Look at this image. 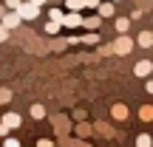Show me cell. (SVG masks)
Masks as SVG:
<instances>
[{
    "label": "cell",
    "mask_w": 153,
    "mask_h": 147,
    "mask_svg": "<svg viewBox=\"0 0 153 147\" xmlns=\"http://www.w3.org/2000/svg\"><path fill=\"white\" fill-rule=\"evenodd\" d=\"M128 26H131V20H128V17H116V31H119V34H125Z\"/></svg>",
    "instance_id": "obj_11"
},
{
    "label": "cell",
    "mask_w": 153,
    "mask_h": 147,
    "mask_svg": "<svg viewBox=\"0 0 153 147\" xmlns=\"http://www.w3.org/2000/svg\"><path fill=\"white\" fill-rule=\"evenodd\" d=\"M82 26H85V28H97V26H99V14H97V17H88V20H82Z\"/></svg>",
    "instance_id": "obj_16"
},
{
    "label": "cell",
    "mask_w": 153,
    "mask_h": 147,
    "mask_svg": "<svg viewBox=\"0 0 153 147\" xmlns=\"http://www.w3.org/2000/svg\"><path fill=\"white\" fill-rule=\"evenodd\" d=\"M3 147H20V142H17V139H9V136H6V142H3Z\"/></svg>",
    "instance_id": "obj_19"
},
{
    "label": "cell",
    "mask_w": 153,
    "mask_h": 147,
    "mask_svg": "<svg viewBox=\"0 0 153 147\" xmlns=\"http://www.w3.org/2000/svg\"><path fill=\"white\" fill-rule=\"evenodd\" d=\"M17 14H20V20H34V17L40 14V9L34 3H23L20 9H17Z\"/></svg>",
    "instance_id": "obj_1"
},
{
    "label": "cell",
    "mask_w": 153,
    "mask_h": 147,
    "mask_svg": "<svg viewBox=\"0 0 153 147\" xmlns=\"http://www.w3.org/2000/svg\"><path fill=\"white\" fill-rule=\"evenodd\" d=\"M37 147H54V144H51V142H48V139H43V142H40Z\"/></svg>",
    "instance_id": "obj_20"
},
{
    "label": "cell",
    "mask_w": 153,
    "mask_h": 147,
    "mask_svg": "<svg viewBox=\"0 0 153 147\" xmlns=\"http://www.w3.org/2000/svg\"><path fill=\"white\" fill-rule=\"evenodd\" d=\"M131 48H133V40H128L125 34H122V37L114 43V51H116V54H122V57H125V54H131Z\"/></svg>",
    "instance_id": "obj_2"
},
{
    "label": "cell",
    "mask_w": 153,
    "mask_h": 147,
    "mask_svg": "<svg viewBox=\"0 0 153 147\" xmlns=\"http://www.w3.org/2000/svg\"><path fill=\"white\" fill-rule=\"evenodd\" d=\"M31 3H34V6H37V9H40V6H43V3H45V0H31Z\"/></svg>",
    "instance_id": "obj_23"
},
{
    "label": "cell",
    "mask_w": 153,
    "mask_h": 147,
    "mask_svg": "<svg viewBox=\"0 0 153 147\" xmlns=\"http://www.w3.org/2000/svg\"><path fill=\"white\" fill-rule=\"evenodd\" d=\"M139 119H142V122H153V108H150V105H142V110H139Z\"/></svg>",
    "instance_id": "obj_10"
},
{
    "label": "cell",
    "mask_w": 153,
    "mask_h": 147,
    "mask_svg": "<svg viewBox=\"0 0 153 147\" xmlns=\"http://www.w3.org/2000/svg\"><path fill=\"white\" fill-rule=\"evenodd\" d=\"M9 96H11L9 91H0V102H3V99H9Z\"/></svg>",
    "instance_id": "obj_21"
},
{
    "label": "cell",
    "mask_w": 153,
    "mask_h": 147,
    "mask_svg": "<svg viewBox=\"0 0 153 147\" xmlns=\"http://www.w3.org/2000/svg\"><path fill=\"white\" fill-rule=\"evenodd\" d=\"M97 11H99V17H111L114 14V3H99Z\"/></svg>",
    "instance_id": "obj_9"
},
{
    "label": "cell",
    "mask_w": 153,
    "mask_h": 147,
    "mask_svg": "<svg viewBox=\"0 0 153 147\" xmlns=\"http://www.w3.org/2000/svg\"><path fill=\"white\" fill-rule=\"evenodd\" d=\"M3 125L6 127H20V116H17V113H6L3 116Z\"/></svg>",
    "instance_id": "obj_7"
},
{
    "label": "cell",
    "mask_w": 153,
    "mask_h": 147,
    "mask_svg": "<svg viewBox=\"0 0 153 147\" xmlns=\"http://www.w3.org/2000/svg\"><path fill=\"white\" fill-rule=\"evenodd\" d=\"M60 23H48V26H45V31H48V34H57V31H60Z\"/></svg>",
    "instance_id": "obj_18"
},
{
    "label": "cell",
    "mask_w": 153,
    "mask_h": 147,
    "mask_svg": "<svg viewBox=\"0 0 153 147\" xmlns=\"http://www.w3.org/2000/svg\"><path fill=\"white\" fill-rule=\"evenodd\" d=\"M62 26H65V28H76V26H82L79 11H71V14H65V17H62Z\"/></svg>",
    "instance_id": "obj_4"
},
{
    "label": "cell",
    "mask_w": 153,
    "mask_h": 147,
    "mask_svg": "<svg viewBox=\"0 0 153 147\" xmlns=\"http://www.w3.org/2000/svg\"><path fill=\"white\" fill-rule=\"evenodd\" d=\"M20 6H23V0H6V9L9 11H17Z\"/></svg>",
    "instance_id": "obj_17"
},
{
    "label": "cell",
    "mask_w": 153,
    "mask_h": 147,
    "mask_svg": "<svg viewBox=\"0 0 153 147\" xmlns=\"http://www.w3.org/2000/svg\"><path fill=\"white\" fill-rule=\"evenodd\" d=\"M0 20H3V9H0Z\"/></svg>",
    "instance_id": "obj_25"
},
{
    "label": "cell",
    "mask_w": 153,
    "mask_h": 147,
    "mask_svg": "<svg viewBox=\"0 0 153 147\" xmlns=\"http://www.w3.org/2000/svg\"><path fill=\"white\" fill-rule=\"evenodd\" d=\"M48 17H51V23H60V26H62V17H65V14H62L60 9H48Z\"/></svg>",
    "instance_id": "obj_13"
},
{
    "label": "cell",
    "mask_w": 153,
    "mask_h": 147,
    "mask_svg": "<svg viewBox=\"0 0 153 147\" xmlns=\"http://www.w3.org/2000/svg\"><path fill=\"white\" fill-rule=\"evenodd\" d=\"M136 43L142 45V48H150V45H153V34H150V31H142V34H139V40H136Z\"/></svg>",
    "instance_id": "obj_8"
},
{
    "label": "cell",
    "mask_w": 153,
    "mask_h": 147,
    "mask_svg": "<svg viewBox=\"0 0 153 147\" xmlns=\"http://www.w3.org/2000/svg\"><path fill=\"white\" fill-rule=\"evenodd\" d=\"M136 147H153V142H150V136H148V133H142V136L136 139Z\"/></svg>",
    "instance_id": "obj_14"
},
{
    "label": "cell",
    "mask_w": 153,
    "mask_h": 147,
    "mask_svg": "<svg viewBox=\"0 0 153 147\" xmlns=\"http://www.w3.org/2000/svg\"><path fill=\"white\" fill-rule=\"evenodd\" d=\"M0 26H3V28H17V26H20V14H17V11H9V14H3Z\"/></svg>",
    "instance_id": "obj_3"
},
{
    "label": "cell",
    "mask_w": 153,
    "mask_h": 147,
    "mask_svg": "<svg viewBox=\"0 0 153 147\" xmlns=\"http://www.w3.org/2000/svg\"><path fill=\"white\" fill-rule=\"evenodd\" d=\"M150 71H153V62H150V60H142V62L133 65V74H136V76H148Z\"/></svg>",
    "instance_id": "obj_5"
},
{
    "label": "cell",
    "mask_w": 153,
    "mask_h": 147,
    "mask_svg": "<svg viewBox=\"0 0 153 147\" xmlns=\"http://www.w3.org/2000/svg\"><path fill=\"white\" fill-rule=\"evenodd\" d=\"M31 116H34V119H43V116H45L43 105H31Z\"/></svg>",
    "instance_id": "obj_15"
},
{
    "label": "cell",
    "mask_w": 153,
    "mask_h": 147,
    "mask_svg": "<svg viewBox=\"0 0 153 147\" xmlns=\"http://www.w3.org/2000/svg\"><path fill=\"white\" fill-rule=\"evenodd\" d=\"M111 116H114L116 122H125V119H128V108H125V105H114V110H111Z\"/></svg>",
    "instance_id": "obj_6"
},
{
    "label": "cell",
    "mask_w": 153,
    "mask_h": 147,
    "mask_svg": "<svg viewBox=\"0 0 153 147\" xmlns=\"http://www.w3.org/2000/svg\"><path fill=\"white\" fill-rule=\"evenodd\" d=\"M148 93H153V82H148Z\"/></svg>",
    "instance_id": "obj_24"
},
{
    "label": "cell",
    "mask_w": 153,
    "mask_h": 147,
    "mask_svg": "<svg viewBox=\"0 0 153 147\" xmlns=\"http://www.w3.org/2000/svg\"><path fill=\"white\" fill-rule=\"evenodd\" d=\"M82 6H85V0H65V9L68 11H79Z\"/></svg>",
    "instance_id": "obj_12"
},
{
    "label": "cell",
    "mask_w": 153,
    "mask_h": 147,
    "mask_svg": "<svg viewBox=\"0 0 153 147\" xmlns=\"http://www.w3.org/2000/svg\"><path fill=\"white\" fill-rule=\"evenodd\" d=\"M6 133H9V127H6V125H0V136H6Z\"/></svg>",
    "instance_id": "obj_22"
}]
</instances>
